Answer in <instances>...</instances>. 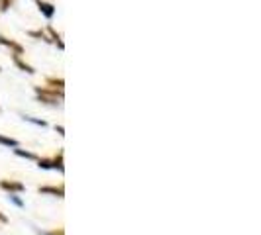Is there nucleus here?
I'll use <instances>...</instances> for the list:
<instances>
[{
  "label": "nucleus",
  "mask_w": 261,
  "mask_h": 235,
  "mask_svg": "<svg viewBox=\"0 0 261 235\" xmlns=\"http://www.w3.org/2000/svg\"><path fill=\"white\" fill-rule=\"evenodd\" d=\"M39 169H53L51 159H39Z\"/></svg>",
  "instance_id": "obj_8"
},
{
  "label": "nucleus",
  "mask_w": 261,
  "mask_h": 235,
  "mask_svg": "<svg viewBox=\"0 0 261 235\" xmlns=\"http://www.w3.org/2000/svg\"><path fill=\"white\" fill-rule=\"evenodd\" d=\"M36 94L41 102L45 104H61L63 100V94H57V92H49L47 89H41V86H36Z\"/></svg>",
  "instance_id": "obj_1"
},
{
  "label": "nucleus",
  "mask_w": 261,
  "mask_h": 235,
  "mask_svg": "<svg viewBox=\"0 0 261 235\" xmlns=\"http://www.w3.org/2000/svg\"><path fill=\"white\" fill-rule=\"evenodd\" d=\"M0 43H2V45H6V47H10V49H14V51L18 53V55L24 51V47H22L20 43H16V41H12V39L2 38V36H0Z\"/></svg>",
  "instance_id": "obj_5"
},
{
  "label": "nucleus",
  "mask_w": 261,
  "mask_h": 235,
  "mask_svg": "<svg viewBox=\"0 0 261 235\" xmlns=\"http://www.w3.org/2000/svg\"><path fill=\"white\" fill-rule=\"evenodd\" d=\"M43 235H65L63 229H53V231H45Z\"/></svg>",
  "instance_id": "obj_12"
},
{
  "label": "nucleus",
  "mask_w": 261,
  "mask_h": 235,
  "mask_svg": "<svg viewBox=\"0 0 261 235\" xmlns=\"http://www.w3.org/2000/svg\"><path fill=\"white\" fill-rule=\"evenodd\" d=\"M39 192H41V194H55V196H59V198H63V194H65L63 186H59V188H55V186H41Z\"/></svg>",
  "instance_id": "obj_4"
},
{
  "label": "nucleus",
  "mask_w": 261,
  "mask_h": 235,
  "mask_svg": "<svg viewBox=\"0 0 261 235\" xmlns=\"http://www.w3.org/2000/svg\"><path fill=\"white\" fill-rule=\"evenodd\" d=\"M12 2L14 0H0V10H2V12H4V10H8V6H10Z\"/></svg>",
  "instance_id": "obj_11"
},
{
  "label": "nucleus",
  "mask_w": 261,
  "mask_h": 235,
  "mask_svg": "<svg viewBox=\"0 0 261 235\" xmlns=\"http://www.w3.org/2000/svg\"><path fill=\"white\" fill-rule=\"evenodd\" d=\"M16 155L26 157V159H36V155H34V153H28V151H22V149H16Z\"/></svg>",
  "instance_id": "obj_10"
},
{
  "label": "nucleus",
  "mask_w": 261,
  "mask_h": 235,
  "mask_svg": "<svg viewBox=\"0 0 261 235\" xmlns=\"http://www.w3.org/2000/svg\"><path fill=\"white\" fill-rule=\"evenodd\" d=\"M0 188L2 190H8V192H22L24 190V184L14 183V181H0Z\"/></svg>",
  "instance_id": "obj_2"
},
{
  "label": "nucleus",
  "mask_w": 261,
  "mask_h": 235,
  "mask_svg": "<svg viewBox=\"0 0 261 235\" xmlns=\"http://www.w3.org/2000/svg\"><path fill=\"white\" fill-rule=\"evenodd\" d=\"M38 6L45 18H53V14H55V6H53V4H49V2H41V0H39Z\"/></svg>",
  "instance_id": "obj_3"
},
{
  "label": "nucleus",
  "mask_w": 261,
  "mask_h": 235,
  "mask_svg": "<svg viewBox=\"0 0 261 235\" xmlns=\"http://www.w3.org/2000/svg\"><path fill=\"white\" fill-rule=\"evenodd\" d=\"M26 120H28V122H34V124H38V126H45V122H43V120H34V118H28V116H26Z\"/></svg>",
  "instance_id": "obj_13"
},
{
  "label": "nucleus",
  "mask_w": 261,
  "mask_h": 235,
  "mask_svg": "<svg viewBox=\"0 0 261 235\" xmlns=\"http://www.w3.org/2000/svg\"><path fill=\"white\" fill-rule=\"evenodd\" d=\"M14 63H16L18 67H20L22 71H26V73H30V75H34V73H36V71H34V67L26 65V63H24V61H22L20 57H14Z\"/></svg>",
  "instance_id": "obj_6"
},
{
  "label": "nucleus",
  "mask_w": 261,
  "mask_h": 235,
  "mask_svg": "<svg viewBox=\"0 0 261 235\" xmlns=\"http://www.w3.org/2000/svg\"><path fill=\"white\" fill-rule=\"evenodd\" d=\"M6 222H8V218L4 214H0V223H6Z\"/></svg>",
  "instance_id": "obj_14"
},
{
  "label": "nucleus",
  "mask_w": 261,
  "mask_h": 235,
  "mask_svg": "<svg viewBox=\"0 0 261 235\" xmlns=\"http://www.w3.org/2000/svg\"><path fill=\"white\" fill-rule=\"evenodd\" d=\"M0 143L6 145V147H18V141L16 139H12V137H4V135H0Z\"/></svg>",
  "instance_id": "obj_7"
},
{
  "label": "nucleus",
  "mask_w": 261,
  "mask_h": 235,
  "mask_svg": "<svg viewBox=\"0 0 261 235\" xmlns=\"http://www.w3.org/2000/svg\"><path fill=\"white\" fill-rule=\"evenodd\" d=\"M53 169L63 170V155H59L57 159H53Z\"/></svg>",
  "instance_id": "obj_9"
}]
</instances>
